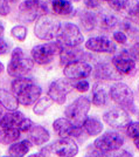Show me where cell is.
<instances>
[{"instance_id":"8fae6325","label":"cell","mask_w":139,"mask_h":157,"mask_svg":"<svg viewBox=\"0 0 139 157\" xmlns=\"http://www.w3.org/2000/svg\"><path fill=\"white\" fill-rule=\"evenodd\" d=\"M93 73V67L90 63L86 61H74L70 63H67L63 68V74L70 81H77V80H83L90 76Z\"/></svg>"},{"instance_id":"8992f818","label":"cell","mask_w":139,"mask_h":157,"mask_svg":"<svg viewBox=\"0 0 139 157\" xmlns=\"http://www.w3.org/2000/svg\"><path fill=\"white\" fill-rule=\"evenodd\" d=\"M18 11L20 20L25 22H33L40 15L49 13L48 5L43 0H22Z\"/></svg>"},{"instance_id":"816d5d0a","label":"cell","mask_w":139,"mask_h":157,"mask_svg":"<svg viewBox=\"0 0 139 157\" xmlns=\"http://www.w3.org/2000/svg\"><path fill=\"white\" fill-rule=\"evenodd\" d=\"M1 157H9V156H1Z\"/></svg>"},{"instance_id":"d6986e66","label":"cell","mask_w":139,"mask_h":157,"mask_svg":"<svg viewBox=\"0 0 139 157\" xmlns=\"http://www.w3.org/2000/svg\"><path fill=\"white\" fill-rule=\"evenodd\" d=\"M33 144L28 140H21L16 141L15 143L8 145V156L9 157H25L29 152Z\"/></svg>"},{"instance_id":"74e56055","label":"cell","mask_w":139,"mask_h":157,"mask_svg":"<svg viewBox=\"0 0 139 157\" xmlns=\"http://www.w3.org/2000/svg\"><path fill=\"white\" fill-rule=\"evenodd\" d=\"M12 12V5L6 2H0V17H7Z\"/></svg>"},{"instance_id":"e575fe53","label":"cell","mask_w":139,"mask_h":157,"mask_svg":"<svg viewBox=\"0 0 139 157\" xmlns=\"http://www.w3.org/2000/svg\"><path fill=\"white\" fill-rule=\"evenodd\" d=\"M74 88L79 93H86L89 90L90 85H89V82L86 81V78H83V80H77L76 83H74Z\"/></svg>"},{"instance_id":"484cf974","label":"cell","mask_w":139,"mask_h":157,"mask_svg":"<svg viewBox=\"0 0 139 157\" xmlns=\"http://www.w3.org/2000/svg\"><path fill=\"white\" fill-rule=\"evenodd\" d=\"M109 100V94L106 92L105 87L102 83H96L93 88V98H91V103L97 107H102L108 103Z\"/></svg>"},{"instance_id":"ab89813d","label":"cell","mask_w":139,"mask_h":157,"mask_svg":"<svg viewBox=\"0 0 139 157\" xmlns=\"http://www.w3.org/2000/svg\"><path fill=\"white\" fill-rule=\"evenodd\" d=\"M84 5L86 7L93 10V8H97L101 5V1L99 0H84Z\"/></svg>"},{"instance_id":"f907efd6","label":"cell","mask_w":139,"mask_h":157,"mask_svg":"<svg viewBox=\"0 0 139 157\" xmlns=\"http://www.w3.org/2000/svg\"><path fill=\"white\" fill-rule=\"evenodd\" d=\"M99 1H106V2H109L110 0H99Z\"/></svg>"},{"instance_id":"b9f144b4","label":"cell","mask_w":139,"mask_h":157,"mask_svg":"<svg viewBox=\"0 0 139 157\" xmlns=\"http://www.w3.org/2000/svg\"><path fill=\"white\" fill-rule=\"evenodd\" d=\"M86 157H104V155L102 154V151H99L96 149L95 151H91V152H89L88 155H86Z\"/></svg>"},{"instance_id":"7402d4cb","label":"cell","mask_w":139,"mask_h":157,"mask_svg":"<svg viewBox=\"0 0 139 157\" xmlns=\"http://www.w3.org/2000/svg\"><path fill=\"white\" fill-rule=\"evenodd\" d=\"M74 124L67 117H59L53 122L54 132L60 137H69Z\"/></svg>"},{"instance_id":"60d3db41","label":"cell","mask_w":139,"mask_h":157,"mask_svg":"<svg viewBox=\"0 0 139 157\" xmlns=\"http://www.w3.org/2000/svg\"><path fill=\"white\" fill-rule=\"evenodd\" d=\"M130 54L132 55L134 60H139V42H137V44L131 48Z\"/></svg>"},{"instance_id":"7a4b0ae2","label":"cell","mask_w":139,"mask_h":157,"mask_svg":"<svg viewBox=\"0 0 139 157\" xmlns=\"http://www.w3.org/2000/svg\"><path fill=\"white\" fill-rule=\"evenodd\" d=\"M34 62L21 47H14L11 52V59L6 67L7 74L13 78L28 76L33 69Z\"/></svg>"},{"instance_id":"ffe728a7","label":"cell","mask_w":139,"mask_h":157,"mask_svg":"<svg viewBox=\"0 0 139 157\" xmlns=\"http://www.w3.org/2000/svg\"><path fill=\"white\" fill-rule=\"evenodd\" d=\"M0 105L7 111H14L18 110L20 105L11 90H7L5 88H0Z\"/></svg>"},{"instance_id":"f1b7e54d","label":"cell","mask_w":139,"mask_h":157,"mask_svg":"<svg viewBox=\"0 0 139 157\" xmlns=\"http://www.w3.org/2000/svg\"><path fill=\"white\" fill-rule=\"evenodd\" d=\"M97 24L102 27L103 29H112L113 27L118 25L117 18L111 13H102L97 17Z\"/></svg>"},{"instance_id":"f6af8a7d","label":"cell","mask_w":139,"mask_h":157,"mask_svg":"<svg viewBox=\"0 0 139 157\" xmlns=\"http://www.w3.org/2000/svg\"><path fill=\"white\" fill-rule=\"evenodd\" d=\"M133 143H134V145H136V148L139 150V136L133 138Z\"/></svg>"},{"instance_id":"ac0fdd59","label":"cell","mask_w":139,"mask_h":157,"mask_svg":"<svg viewBox=\"0 0 139 157\" xmlns=\"http://www.w3.org/2000/svg\"><path fill=\"white\" fill-rule=\"evenodd\" d=\"M50 10L55 15L59 17H69L74 12L73 4L68 0H52Z\"/></svg>"},{"instance_id":"f35d334b","label":"cell","mask_w":139,"mask_h":157,"mask_svg":"<svg viewBox=\"0 0 139 157\" xmlns=\"http://www.w3.org/2000/svg\"><path fill=\"white\" fill-rule=\"evenodd\" d=\"M113 154L111 155H109V157H132V155L129 152V151L126 150H116V151H112Z\"/></svg>"},{"instance_id":"4316f807","label":"cell","mask_w":139,"mask_h":157,"mask_svg":"<svg viewBox=\"0 0 139 157\" xmlns=\"http://www.w3.org/2000/svg\"><path fill=\"white\" fill-rule=\"evenodd\" d=\"M82 128L90 136H97L103 131L102 122L95 117H86V120L82 123Z\"/></svg>"},{"instance_id":"83f0119b","label":"cell","mask_w":139,"mask_h":157,"mask_svg":"<svg viewBox=\"0 0 139 157\" xmlns=\"http://www.w3.org/2000/svg\"><path fill=\"white\" fill-rule=\"evenodd\" d=\"M54 105L53 100L49 98L48 95L41 96V98L33 105V113L36 116H42L46 114V111L52 108Z\"/></svg>"},{"instance_id":"681fc988","label":"cell","mask_w":139,"mask_h":157,"mask_svg":"<svg viewBox=\"0 0 139 157\" xmlns=\"http://www.w3.org/2000/svg\"><path fill=\"white\" fill-rule=\"evenodd\" d=\"M68 1H70V2H79L81 0H68Z\"/></svg>"},{"instance_id":"1f68e13d","label":"cell","mask_w":139,"mask_h":157,"mask_svg":"<svg viewBox=\"0 0 139 157\" xmlns=\"http://www.w3.org/2000/svg\"><path fill=\"white\" fill-rule=\"evenodd\" d=\"M13 49V45L9 40L7 38H4V36H0V56H4V55H7L12 52Z\"/></svg>"},{"instance_id":"30bf717a","label":"cell","mask_w":139,"mask_h":157,"mask_svg":"<svg viewBox=\"0 0 139 157\" xmlns=\"http://www.w3.org/2000/svg\"><path fill=\"white\" fill-rule=\"evenodd\" d=\"M123 144H124V138L116 131H108L104 135L96 138L93 142V145L97 150L108 154L120 149Z\"/></svg>"},{"instance_id":"ee69618b","label":"cell","mask_w":139,"mask_h":157,"mask_svg":"<svg viewBox=\"0 0 139 157\" xmlns=\"http://www.w3.org/2000/svg\"><path fill=\"white\" fill-rule=\"evenodd\" d=\"M16 1L18 0H0V2H6V4H9V5H13Z\"/></svg>"},{"instance_id":"277c9868","label":"cell","mask_w":139,"mask_h":157,"mask_svg":"<svg viewBox=\"0 0 139 157\" xmlns=\"http://www.w3.org/2000/svg\"><path fill=\"white\" fill-rule=\"evenodd\" d=\"M63 51V47L57 41H49L45 44H40L32 48L31 51V58L39 66H47L52 63L54 58L61 54Z\"/></svg>"},{"instance_id":"d6a6232c","label":"cell","mask_w":139,"mask_h":157,"mask_svg":"<svg viewBox=\"0 0 139 157\" xmlns=\"http://www.w3.org/2000/svg\"><path fill=\"white\" fill-rule=\"evenodd\" d=\"M126 134L127 136L131 138H134L139 136V121L137 122H130L127 124V129H126Z\"/></svg>"},{"instance_id":"4fadbf2b","label":"cell","mask_w":139,"mask_h":157,"mask_svg":"<svg viewBox=\"0 0 139 157\" xmlns=\"http://www.w3.org/2000/svg\"><path fill=\"white\" fill-rule=\"evenodd\" d=\"M50 149L57 157H75L79 154V147L71 137H61L50 144Z\"/></svg>"},{"instance_id":"7c38bea8","label":"cell","mask_w":139,"mask_h":157,"mask_svg":"<svg viewBox=\"0 0 139 157\" xmlns=\"http://www.w3.org/2000/svg\"><path fill=\"white\" fill-rule=\"evenodd\" d=\"M103 120L106 124H109L112 128H118V129L127 127V124L131 122V117L129 113L120 107H116L106 111L103 115Z\"/></svg>"},{"instance_id":"cb8c5ba5","label":"cell","mask_w":139,"mask_h":157,"mask_svg":"<svg viewBox=\"0 0 139 157\" xmlns=\"http://www.w3.org/2000/svg\"><path fill=\"white\" fill-rule=\"evenodd\" d=\"M21 132L18 128H0V144L11 145L20 140Z\"/></svg>"},{"instance_id":"3957f363","label":"cell","mask_w":139,"mask_h":157,"mask_svg":"<svg viewBox=\"0 0 139 157\" xmlns=\"http://www.w3.org/2000/svg\"><path fill=\"white\" fill-rule=\"evenodd\" d=\"M56 41L63 48H79L84 42V36L79 27L74 22H61Z\"/></svg>"},{"instance_id":"9a60e30c","label":"cell","mask_w":139,"mask_h":157,"mask_svg":"<svg viewBox=\"0 0 139 157\" xmlns=\"http://www.w3.org/2000/svg\"><path fill=\"white\" fill-rule=\"evenodd\" d=\"M86 48L95 53H113L116 52V44L106 36H93L86 41Z\"/></svg>"},{"instance_id":"52a82bcc","label":"cell","mask_w":139,"mask_h":157,"mask_svg":"<svg viewBox=\"0 0 139 157\" xmlns=\"http://www.w3.org/2000/svg\"><path fill=\"white\" fill-rule=\"evenodd\" d=\"M91 107V101L86 96H79L74 100L64 110L66 117L74 125H82Z\"/></svg>"},{"instance_id":"ba28073f","label":"cell","mask_w":139,"mask_h":157,"mask_svg":"<svg viewBox=\"0 0 139 157\" xmlns=\"http://www.w3.org/2000/svg\"><path fill=\"white\" fill-rule=\"evenodd\" d=\"M110 98L123 109H130L134 111L133 105V92L127 85L123 82H117L110 88ZM127 111V110H126Z\"/></svg>"},{"instance_id":"4dcf8cb0","label":"cell","mask_w":139,"mask_h":157,"mask_svg":"<svg viewBox=\"0 0 139 157\" xmlns=\"http://www.w3.org/2000/svg\"><path fill=\"white\" fill-rule=\"evenodd\" d=\"M125 12L127 13L130 19H132L133 21H139V1L127 0Z\"/></svg>"},{"instance_id":"6da1fadb","label":"cell","mask_w":139,"mask_h":157,"mask_svg":"<svg viewBox=\"0 0 139 157\" xmlns=\"http://www.w3.org/2000/svg\"><path fill=\"white\" fill-rule=\"evenodd\" d=\"M11 92L16 98L19 105L24 107H31L41 98L42 88L36 85L32 78L24 76L12 80Z\"/></svg>"},{"instance_id":"c3c4849f","label":"cell","mask_w":139,"mask_h":157,"mask_svg":"<svg viewBox=\"0 0 139 157\" xmlns=\"http://www.w3.org/2000/svg\"><path fill=\"white\" fill-rule=\"evenodd\" d=\"M2 114H4V108H2L1 105H0V117L2 116Z\"/></svg>"},{"instance_id":"7bdbcfd3","label":"cell","mask_w":139,"mask_h":157,"mask_svg":"<svg viewBox=\"0 0 139 157\" xmlns=\"http://www.w3.org/2000/svg\"><path fill=\"white\" fill-rule=\"evenodd\" d=\"M4 33H5V26H4V24L0 21V36H2Z\"/></svg>"},{"instance_id":"bcb514c9","label":"cell","mask_w":139,"mask_h":157,"mask_svg":"<svg viewBox=\"0 0 139 157\" xmlns=\"http://www.w3.org/2000/svg\"><path fill=\"white\" fill-rule=\"evenodd\" d=\"M27 157H46V156H43L41 152H35V154H32V155H28Z\"/></svg>"},{"instance_id":"8d00e7d4","label":"cell","mask_w":139,"mask_h":157,"mask_svg":"<svg viewBox=\"0 0 139 157\" xmlns=\"http://www.w3.org/2000/svg\"><path fill=\"white\" fill-rule=\"evenodd\" d=\"M113 40L117 44L124 45V44H126V41H127V36H126V34L123 31H117V32L113 33Z\"/></svg>"},{"instance_id":"2e32d148","label":"cell","mask_w":139,"mask_h":157,"mask_svg":"<svg viewBox=\"0 0 139 157\" xmlns=\"http://www.w3.org/2000/svg\"><path fill=\"white\" fill-rule=\"evenodd\" d=\"M27 134H28L27 140L33 145H38V147L45 145L50 140L49 131L47 130L43 125L40 124H33V127L29 129V131Z\"/></svg>"},{"instance_id":"836d02e7","label":"cell","mask_w":139,"mask_h":157,"mask_svg":"<svg viewBox=\"0 0 139 157\" xmlns=\"http://www.w3.org/2000/svg\"><path fill=\"white\" fill-rule=\"evenodd\" d=\"M126 4H127V0H110L109 1L110 7L115 11H117V12L125 11Z\"/></svg>"},{"instance_id":"5bb4252c","label":"cell","mask_w":139,"mask_h":157,"mask_svg":"<svg viewBox=\"0 0 139 157\" xmlns=\"http://www.w3.org/2000/svg\"><path fill=\"white\" fill-rule=\"evenodd\" d=\"M113 68L122 75H129L136 69V60L127 51H122L112 59Z\"/></svg>"},{"instance_id":"d590c367","label":"cell","mask_w":139,"mask_h":157,"mask_svg":"<svg viewBox=\"0 0 139 157\" xmlns=\"http://www.w3.org/2000/svg\"><path fill=\"white\" fill-rule=\"evenodd\" d=\"M33 121L31 120V118L28 117H25L22 121H21V123L19 124V127H18V129L20 130V132H28L29 131V129L33 127Z\"/></svg>"},{"instance_id":"d4e9b609","label":"cell","mask_w":139,"mask_h":157,"mask_svg":"<svg viewBox=\"0 0 139 157\" xmlns=\"http://www.w3.org/2000/svg\"><path fill=\"white\" fill-rule=\"evenodd\" d=\"M83 55H84V53L82 52V49H79V48H63V51L59 55L60 62H61V65L66 66L67 63L82 60Z\"/></svg>"},{"instance_id":"603a6c76","label":"cell","mask_w":139,"mask_h":157,"mask_svg":"<svg viewBox=\"0 0 139 157\" xmlns=\"http://www.w3.org/2000/svg\"><path fill=\"white\" fill-rule=\"evenodd\" d=\"M79 20L81 27L86 32H91L97 26V15L91 11H81L79 13Z\"/></svg>"},{"instance_id":"5b68a950","label":"cell","mask_w":139,"mask_h":157,"mask_svg":"<svg viewBox=\"0 0 139 157\" xmlns=\"http://www.w3.org/2000/svg\"><path fill=\"white\" fill-rule=\"evenodd\" d=\"M60 25L61 22L50 14L40 15L34 24V35L42 41H52L56 39Z\"/></svg>"},{"instance_id":"7dc6e473","label":"cell","mask_w":139,"mask_h":157,"mask_svg":"<svg viewBox=\"0 0 139 157\" xmlns=\"http://www.w3.org/2000/svg\"><path fill=\"white\" fill-rule=\"evenodd\" d=\"M4 72H5V66H4V63L0 61V75H1Z\"/></svg>"},{"instance_id":"44dd1931","label":"cell","mask_w":139,"mask_h":157,"mask_svg":"<svg viewBox=\"0 0 139 157\" xmlns=\"http://www.w3.org/2000/svg\"><path fill=\"white\" fill-rule=\"evenodd\" d=\"M93 76L99 80H118L119 73L108 63H99L95 68Z\"/></svg>"},{"instance_id":"e0dca14e","label":"cell","mask_w":139,"mask_h":157,"mask_svg":"<svg viewBox=\"0 0 139 157\" xmlns=\"http://www.w3.org/2000/svg\"><path fill=\"white\" fill-rule=\"evenodd\" d=\"M25 117L24 113L19 110L4 113L0 117V128H18Z\"/></svg>"},{"instance_id":"9c48e42d","label":"cell","mask_w":139,"mask_h":157,"mask_svg":"<svg viewBox=\"0 0 139 157\" xmlns=\"http://www.w3.org/2000/svg\"><path fill=\"white\" fill-rule=\"evenodd\" d=\"M73 88V81H70L69 78H57L49 85L47 95L53 100L54 103L62 105L66 103L67 96L71 93Z\"/></svg>"},{"instance_id":"f546056e","label":"cell","mask_w":139,"mask_h":157,"mask_svg":"<svg viewBox=\"0 0 139 157\" xmlns=\"http://www.w3.org/2000/svg\"><path fill=\"white\" fill-rule=\"evenodd\" d=\"M11 36L13 38L15 41H19V42H24L27 39V35H28V29L25 25H15L11 28Z\"/></svg>"}]
</instances>
